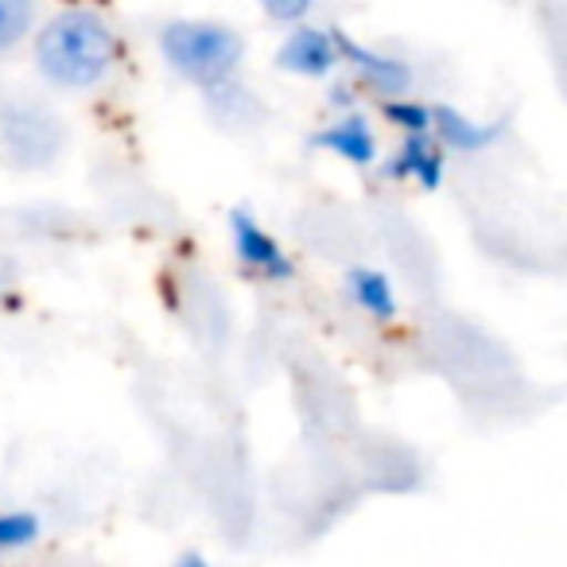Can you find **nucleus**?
Listing matches in <instances>:
<instances>
[{
    "instance_id": "1",
    "label": "nucleus",
    "mask_w": 567,
    "mask_h": 567,
    "mask_svg": "<svg viewBox=\"0 0 567 567\" xmlns=\"http://www.w3.org/2000/svg\"><path fill=\"white\" fill-rule=\"evenodd\" d=\"M32 71L55 94H94L110 86L113 74L125 63V40L117 24L90 0L59 4L35 28L32 43Z\"/></svg>"
},
{
    "instance_id": "2",
    "label": "nucleus",
    "mask_w": 567,
    "mask_h": 567,
    "mask_svg": "<svg viewBox=\"0 0 567 567\" xmlns=\"http://www.w3.org/2000/svg\"><path fill=\"white\" fill-rule=\"evenodd\" d=\"M156 55L172 79L206 97L241 79L249 40L221 17H167L156 28Z\"/></svg>"
},
{
    "instance_id": "3",
    "label": "nucleus",
    "mask_w": 567,
    "mask_h": 567,
    "mask_svg": "<svg viewBox=\"0 0 567 567\" xmlns=\"http://www.w3.org/2000/svg\"><path fill=\"white\" fill-rule=\"evenodd\" d=\"M63 113L48 97L9 90L0 94V159L17 172H48L66 152Z\"/></svg>"
},
{
    "instance_id": "4",
    "label": "nucleus",
    "mask_w": 567,
    "mask_h": 567,
    "mask_svg": "<svg viewBox=\"0 0 567 567\" xmlns=\"http://www.w3.org/2000/svg\"><path fill=\"white\" fill-rule=\"evenodd\" d=\"M226 229H229L234 260L245 276H252V280H260V284H276V288L296 280V257L252 210L234 206L226 218Z\"/></svg>"
},
{
    "instance_id": "5",
    "label": "nucleus",
    "mask_w": 567,
    "mask_h": 567,
    "mask_svg": "<svg viewBox=\"0 0 567 567\" xmlns=\"http://www.w3.org/2000/svg\"><path fill=\"white\" fill-rule=\"evenodd\" d=\"M272 66L296 82H331L342 74L339 28L303 20L296 28H284L280 43L272 51Z\"/></svg>"
},
{
    "instance_id": "6",
    "label": "nucleus",
    "mask_w": 567,
    "mask_h": 567,
    "mask_svg": "<svg viewBox=\"0 0 567 567\" xmlns=\"http://www.w3.org/2000/svg\"><path fill=\"white\" fill-rule=\"evenodd\" d=\"M339 48H342V71L350 74V82L358 90H365V94H373L378 102L401 97L412 90V66L401 55H389V51L373 48V43H362L347 28H339Z\"/></svg>"
},
{
    "instance_id": "7",
    "label": "nucleus",
    "mask_w": 567,
    "mask_h": 567,
    "mask_svg": "<svg viewBox=\"0 0 567 567\" xmlns=\"http://www.w3.org/2000/svg\"><path fill=\"white\" fill-rule=\"evenodd\" d=\"M311 148L327 152L339 164L358 167V172H370V167L381 164V136L378 125L365 117L362 110H339L327 125H319L311 133Z\"/></svg>"
},
{
    "instance_id": "8",
    "label": "nucleus",
    "mask_w": 567,
    "mask_h": 567,
    "mask_svg": "<svg viewBox=\"0 0 567 567\" xmlns=\"http://www.w3.org/2000/svg\"><path fill=\"white\" fill-rule=\"evenodd\" d=\"M381 172L393 183H412L420 190H440L443 179H447V148L435 141V133H409L385 156Z\"/></svg>"
},
{
    "instance_id": "9",
    "label": "nucleus",
    "mask_w": 567,
    "mask_h": 567,
    "mask_svg": "<svg viewBox=\"0 0 567 567\" xmlns=\"http://www.w3.org/2000/svg\"><path fill=\"white\" fill-rule=\"evenodd\" d=\"M342 296L350 300V308L362 319H370L373 327H393L401 319V296L389 272L373 265H354L342 276Z\"/></svg>"
},
{
    "instance_id": "10",
    "label": "nucleus",
    "mask_w": 567,
    "mask_h": 567,
    "mask_svg": "<svg viewBox=\"0 0 567 567\" xmlns=\"http://www.w3.org/2000/svg\"><path fill=\"white\" fill-rule=\"evenodd\" d=\"M432 133L447 152L471 156V152H486L489 144H497L502 125H482V121L466 117L455 105H432Z\"/></svg>"
},
{
    "instance_id": "11",
    "label": "nucleus",
    "mask_w": 567,
    "mask_h": 567,
    "mask_svg": "<svg viewBox=\"0 0 567 567\" xmlns=\"http://www.w3.org/2000/svg\"><path fill=\"white\" fill-rule=\"evenodd\" d=\"M43 17H48V0H0V59L28 51Z\"/></svg>"
},
{
    "instance_id": "12",
    "label": "nucleus",
    "mask_w": 567,
    "mask_h": 567,
    "mask_svg": "<svg viewBox=\"0 0 567 567\" xmlns=\"http://www.w3.org/2000/svg\"><path fill=\"white\" fill-rule=\"evenodd\" d=\"M43 536V520L35 509H0V556L35 548Z\"/></svg>"
},
{
    "instance_id": "13",
    "label": "nucleus",
    "mask_w": 567,
    "mask_h": 567,
    "mask_svg": "<svg viewBox=\"0 0 567 567\" xmlns=\"http://www.w3.org/2000/svg\"><path fill=\"white\" fill-rule=\"evenodd\" d=\"M378 110H381V117H385V125H393L401 136L432 133V102H420V97H412V94H401V97L378 102Z\"/></svg>"
},
{
    "instance_id": "14",
    "label": "nucleus",
    "mask_w": 567,
    "mask_h": 567,
    "mask_svg": "<svg viewBox=\"0 0 567 567\" xmlns=\"http://www.w3.org/2000/svg\"><path fill=\"white\" fill-rule=\"evenodd\" d=\"M260 17L268 20V24L276 28H296L303 24V20L316 17L319 0H257Z\"/></svg>"
},
{
    "instance_id": "15",
    "label": "nucleus",
    "mask_w": 567,
    "mask_h": 567,
    "mask_svg": "<svg viewBox=\"0 0 567 567\" xmlns=\"http://www.w3.org/2000/svg\"><path fill=\"white\" fill-rule=\"evenodd\" d=\"M167 567H214L206 556H198V551H183V556H175Z\"/></svg>"
},
{
    "instance_id": "16",
    "label": "nucleus",
    "mask_w": 567,
    "mask_h": 567,
    "mask_svg": "<svg viewBox=\"0 0 567 567\" xmlns=\"http://www.w3.org/2000/svg\"><path fill=\"white\" fill-rule=\"evenodd\" d=\"M9 292H12V280H9V272L0 268V308H4V300H9Z\"/></svg>"
},
{
    "instance_id": "17",
    "label": "nucleus",
    "mask_w": 567,
    "mask_h": 567,
    "mask_svg": "<svg viewBox=\"0 0 567 567\" xmlns=\"http://www.w3.org/2000/svg\"><path fill=\"white\" fill-rule=\"evenodd\" d=\"M0 567H4V556H0Z\"/></svg>"
}]
</instances>
